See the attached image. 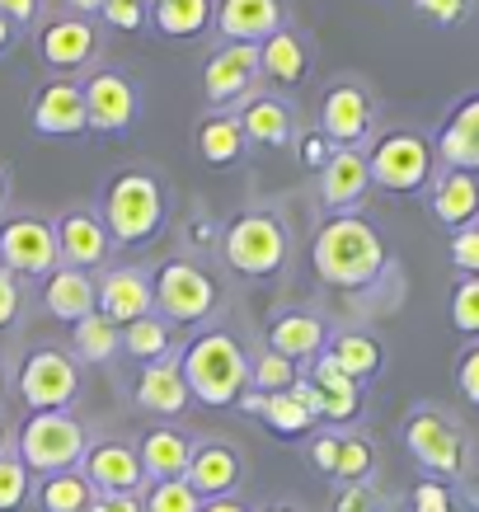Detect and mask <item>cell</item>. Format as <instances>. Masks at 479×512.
I'll use <instances>...</instances> for the list:
<instances>
[{
    "label": "cell",
    "instance_id": "6da1fadb",
    "mask_svg": "<svg viewBox=\"0 0 479 512\" xmlns=\"http://www.w3.org/2000/svg\"><path fill=\"white\" fill-rule=\"evenodd\" d=\"M310 268L325 287L339 292H367L386 278L390 268V245L381 226L367 221L362 212L348 217H325L310 235Z\"/></svg>",
    "mask_w": 479,
    "mask_h": 512
},
{
    "label": "cell",
    "instance_id": "7a4b0ae2",
    "mask_svg": "<svg viewBox=\"0 0 479 512\" xmlns=\"http://www.w3.org/2000/svg\"><path fill=\"white\" fill-rule=\"evenodd\" d=\"M184 381L193 404L207 409H235L249 390V348L245 339L226 325H207L179 348Z\"/></svg>",
    "mask_w": 479,
    "mask_h": 512
},
{
    "label": "cell",
    "instance_id": "3957f363",
    "mask_svg": "<svg viewBox=\"0 0 479 512\" xmlns=\"http://www.w3.org/2000/svg\"><path fill=\"white\" fill-rule=\"evenodd\" d=\"M99 217L113 235V249L146 245L170 217V188L151 165H127L99 193Z\"/></svg>",
    "mask_w": 479,
    "mask_h": 512
},
{
    "label": "cell",
    "instance_id": "277c9868",
    "mask_svg": "<svg viewBox=\"0 0 479 512\" xmlns=\"http://www.w3.org/2000/svg\"><path fill=\"white\" fill-rule=\"evenodd\" d=\"M221 259L240 278H278L287 259H292V226L273 202H254L240 207L226 226H221Z\"/></svg>",
    "mask_w": 479,
    "mask_h": 512
},
{
    "label": "cell",
    "instance_id": "5b68a950",
    "mask_svg": "<svg viewBox=\"0 0 479 512\" xmlns=\"http://www.w3.org/2000/svg\"><path fill=\"white\" fill-rule=\"evenodd\" d=\"M400 442L433 480H465L470 475L475 442L465 433V423L442 404H414L400 423Z\"/></svg>",
    "mask_w": 479,
    "mask_h": 512
},
{
    "label": "cell",
    "instance_id": "8992f818",
    "mask_svg": "<svg viewBox=\"0 0 479 512\" xmlns=\"http://www.w3.org/2000/svg\"><path fill=\"white\" fill-rule=\"evenodd\" d=\"M315 127L325 132L334 146H353V151H367L376 132H381V94L367 76L357 71H343L320 90V104H315Z\"/></svg>",
    "mask_w": 479,
    "mask_h": 512
},
{
    "label": "cell",
    "instance_id": "52a82bcc",
    "mask_svg": "<svg viewBox=\"0 0 479 512\" xmlns=\"http://www.w3.org/2000/svg\"><path fill=\"white\" fill-rule=\"evenodd\" d=\"M367 165H371V184L381 193H400V198L428 193L437 174L433 137L418 132V127H386L367 146Z\"/></svg>",
    "mask_w": 479,
    "mask_h": 512
},
{
    "label": "cell",
    "instance_id": "ba28073f",
    "mask_svg": "<svg viewBox=\"0 0 479 512\" xmlns=\"http://www.w3.org/2000/svg\"><path fill=\"white\" fill-rule=\"evenodd\" d=\"M155 315H165L174 329H207L221 311V282L188 254H174L151 273Z\"/></svg>",
    "mask_w": 479,
    "mask_h": 512
},
{
    "label": "cell",
    "instance_id": "9c48e42d",
    "mask_svg": "<svg viewBox=\"0 0 479 512\" xmlns=\"http://www.w3.org/2000/svg\"><path fill=\"white\" fill-rule=\"evenodd\" d=\"M90 437V423H80L71 409L29 414L15 428V451L38 480H47V475H62V470H80L85 451H90Z\"/></svg>",
    "mask_w": 479,
    "mask_h": 512
},
{
    "label": "cell",
    "instance_id": "30bf717a",
    "mask_svg": "<svg viewBox=\"0 0 479 512\" xmlns=\"http://www.w3.org/2000/svg\"><path fill=\"white\" fill-rule=\"evenodd\" d=\"M80 372L85 367L66 343H38L19 362L15 390L29 414H57V409H71L80 400Z\"/></svg>",
    "mask_w": 479,
    "mask_h": 512
},
{
    "label": "cell",
    "instance_id": "8fae6325",
    "mask_svg": "<svg viewBox=\"0 0 479 512\" xmlns=\"http://www.w3.org/2000/svg\"><path fill=\"white\" fill-rule=\"evenodd\" d=\"M292 395L315 414L320 428H357L362 409H367V390L357 386L353 376H343L329 353L301 367V381L292 386Z\"/></svg>",
    "mask_w": 479,
    "mask_h": 512
},
{
    "label": "cell",
    "instance_id": "7c38bea8",
    "mask_svg": "<svg viewBox=\"0 0 479 512\" xmlns=\"http://www.w3.org/2000/svg\"><path fill=\"white\" fill-rule=\"evenodd\" d=\"M99 52H104V33L85 15L57 10V15H47V24L38 29V57H43V66L52 76L85 80L94 66H99Z\"/></svg>",
    "mask_w": 479,
    "mask_h": 512
},
{
    "label": "cell",
    "instance_id": "4fadbf2b",
    "mask_svg": "<svg viewBox=\"0 0 479 512\" xmlns=\"http://www.w3.org/2000/svg\"><path fill=\"white\" fill-rule=\"evenodd\" d=\"M62 264L57 254V231L43 212H5L0 217V268H10L24 282H43Z\"/></svg>",
    "mask_w": 479,
    "mask_h": 512
},
{
    "label": "cell",
    "instance_id": "5bb4252c",
    "mask_svg": "<svg viewBox=\"0 0 479 512\" xmlns=\"http://www.w3.org/2000/svg\"><path fill=\"white\" fill-rule=\"evenodd\" d=\"M263 90L259 76V47L249 43H221L202 62V99L212 113H235Z\"/></svg>",
    "mask_w": 479,
    "mask_h": 512
},
{
    "label": "cell",
    "instance_id": "9a60e30c",
    "mask_svg": "<svg viewBox=\"0 0 479 512\" xmlns=\"http://www.w3.org/2000/svg\"><path fill=\"white\" fill-rule=\"evenodd\" d=\"M85 90V113H90V132L99 137H127L141 118V90L123 66H94L80 80Z\"/></svg>",
    "mask_w": 479,
    "mask_h": 512
},
{
    "label": "cell",
    "instance_id": "2e32d148",
    "mask_svg": "<svg viewBox=\"0 0 479 512\" xmlns=\"http://www.w3.org/2000/svg\"><path fill=\"white\" fill-rule=\"evenodd\" d=\"M52 231H57V254H62V268H80V273H104L113 264V235L99 217V207H85V202H71L52 217Z\"/></svg>",
    "mask_w": 479,
    "mask_h": 512
},
{
    "label": "cell",
    "instance_id": "e0dca14e",
    "mask_svg": "<svg viewBox=\"0 0 479 512\" xmlns=\"http://www.w3.org/2000/svg\"><path fill=\"white\" fill-rule=\"evenodd\" d=\"M80 475L94 484V494H146V466L132 437L104 433L90 437V451L80 461Z\"/></svg>",
    "mask_w": 479,
    "mask_h": 512
},
{
    "label": "cell",
    "instance_id": "ac0fdd59",
    "mask_svg": "<svg viewBox=\"0 0 479 512\" xmlns=\"http://www.w3.org/2000/svg\"><path fill=\"white\" fill-rule=\"evenodd\" d=\"M29 127L38 137L71 141L90 132V113H85V90L71 76H47L29 99Z\"/></svg>",
    "mask_w": 479,
    "mask_h": 512
},
{
    "label": "cell",
    "instance_id": "d6986e66",
    "mask_svg": "<svg viewBox=\"0 0 479 512\" xmlns=\"http://www.w3.org/2000/svg\"><path fill=\"white\" fill-rule=\"evenodd\" d=\"M371 165L367 151H353V146H339L334 160L315 174V198H320V212L325 217H348V212H362V202L371 198Z\"/></svg>",
    "mask_w": 479,
    "mask_h": 512
},
{
    "label": "cell",
    "instance_id": "ffe728a7",
    "mask_svg": "<svg viewBox=\"0 0 479 512\" xmlns=\"http://www.w3.org/2000/svg\"><path fill=\"white\" fill-rule=\"evenodd\" d=\"M245 470H249V461H245V447H240V442H231V437H198L184 480L193 484L202 498H231V494H240Z\"/></svg>",
    "mask_w": 479,
    "mask_h": 512
},
{
    "label": "cell",
    "instance_id": "44dd1931",
    "mask_svg": "<svg viewBox=\"0 0 479 512\" xmlns=\"http://www.w3.org/2000/svg\"><path fill=\"white\" fill-rule=\"evenodd\" d=\"M310 66H315V38H310V29H301V24H287V29H278L268 43H259V76H263V90H296L301 80L310 76Z\"/></svg>",
    "mask_w": 479,
    "mask_h": 512
},
{
    "label": "cell",
    "instance_id": "7402d4cb",
    "mask_svg": "<svg viewBox=\"0 0 479 512\" xmlns=\"http://www.w3.org/2000/svg\"><path fill=\"white\" fill-rule=\"evenodd\" d=\"M132 400H137V409L141 414H151L155 423H179L184 419L188 404H193V395H188L179 353L160 357V362H151V367H141L137 386H132Z\"/></svg>",
    "mask_w": 479,
    "mask_h": 512
},
{
    "label": "cell",
    "instance_id": "603a6c76",
    "mask_svg": "<svg viewBox=\"0 0 479 512\" xmlns=\"http://www.w3.org/2000/svg\"><path fill=\"white\" fill-rule=\"evenodd\" d=\"M292 24V5L287 0H217V24L221 43H268L278 29Z\"/></svg>",
    "mask_w": 479,
    "mask_h": 512
},
{
    "label": "cell",
    "instance_id": "cb8c5ba5",
    "mask_svg": "<svg viewBox=\"0 0 479 512\" xmlns=\"http://www.w3.org/2000/svg\"><path fill=\"white\" fill-rule=\"evenodd\" d=\"M155 311V282H151V268L141 264H123V268H104L99 273V315L113 320L123 329L132 320Z\"/></svg>",
    "mask_w": 479,
    "mask_h": 512
},
{
    "label": "cell",
    "instance_id": "d4e9b609",
    "mask_svg": "<svg viewBox=\"0 0 479 512\" xmlns=\"http://www.w3.org/2000/svg\"><path fill=\"white\" fill-rule=\"evenodd\" d=\"M433 151H437V165L479 174V90L461 94L447 109V118L433 132Z\"/></svg>",
    "mask_w": 479,
    "mask_h": 512
},
{
    "label": "cell",
    "instance_id": "484cf974",
    "mask_svg": "<svg viewBox=\"0 0 479 512\" xmlns=\"http://www.w3.org/2000/svg\"><path fill=\"white\" fill-rule=\"evenodd\" d=\"M428 212L447 235L479 226V174L437 165L433 184H428Z\"/></svg>",
    "mask_w": 479,
    "mask_h": 512
},
{
    "label": "cell",
    "instance_id": "4316f807",
    "mask_svg": "<svg viewBox=\"0 0 479 512\" xmlns=\"http://www.w3.org/2000/svg\"><path fill=\"white\" fill-rule=\"evenodd\" d=\"M38 301L52 320L62 325H80L99 315V273H80V268H52L43 282H38Z\"/></svg>",
    "mask_w": 479,
    "mask_h": 512
},
{
    "label": "cell",
    "instance_id": "83f0119b",
    "mask_svg": "<svg viewBox=\"0 0 479 512\" xmlns=\"http://www.w3.org/2000/svg\"><path fill=\"white\" fill-rule=\"evenodd\" d=\"M193 447H198V437L188 433L184 423H151V428L137 437L141 466H146V484L184 480L188 461H193Z\"/></svg>",
    "mask_w": 479,
    "mask_h": 512
},
{
    "label": "cell",
    "instance_id": "f1b7e54d",
    "mask_svg": "<svg viewBox=\"0 0 479 512\" xmlns=\"http://www.w3.org/2000/svg\"><path fill=\"white\" fill-rule=\"evenodd\" d=\"M240 127H245V141L249 146H263V151H282L292 146L301 123H296V109L287 104V94H273V90H259L249 104L235 109Z\"/></svg>",
    "mask_w": 479,
    "mask_h": 512
},
{
    "label": "cell",
    "instance_id": "f546056e",
    "mask_svg": "<svg viewBox=\"0 0 479 512\" xmlns=\"http://www.w3.org/2000/svg\"><path fill=\"white\" fill-rule=\"evenodd\" d=\"M329 334H334V325H329L320 311H278L273 320H268V334H263V343L273 348V353L292 357V362H315V357L329 348Z\"/></svg>",
    "mask_w": 479,
    "mask_h": 512
},
{
    "label": "cell",
    "instance_id": "4dcf8cb0",
    "mask_svg": "<svg viewBox=\"0 0 479 512\" xmlns=\"http://www.w3.org/2000/svg\"><path fill=\"white\" fill-rule=\"evenodd\" d=\"M325 353L334 357V367L343 376H353L357 386H367V381H376L386 372V343L376 334H367V329H334Z\"/></svg>",
    "mask_w": 479,
    "mask_h": 512
},
{
    "label": "cell",
    "instance_id": "1f68e13d",
    "mask_svg": "<svg viewBox=\"0 0 479 512\" xmlns=\"http://www.w3.org/2000/svg\"><path fill=\"white\" fill-rule=\"evenodd\" d=\"M193 146H198V156L207 160L212 170H231L249 151L240 118H235V113H212V109L202 113L198 127H193Z\"/></svg>",
    "mask_w": 479,
    "mask_h": 512
},
{
    "label": "cell",
    "instance_id": "d6a6232c",
    "mask_svg": "<svg viewBox=\"0 0 479 512\" xmlns=\"http://www.w3.org/2000/svg\"><path fill=\"white\" fill-rule=\"evenodd\" d=\"M217 24V0H160L151 5V29L170 43H198Z\"/></svg>",
    "mask_w": 479,
    "mask_h": 512
},
{
    "label": "cell",
    "instance_id": "836d02e7",
    "mask_svg": "<svg viewBox=\"0 0 479 512\" xmlns=\"http://www.w3.org/2000/svg\"><path fill=\"white\" fill-rule=\"evenodd\" d=\"M376 466H381L376 442H371L362 428H339V451H334L329 480L339 484V489H348V484H371L376 480Z\"/></svg>",
    "mask_w": 479,
    "mask_h": 512
},
{
    "label": "cell",
    "instance_id": "e575fe53",
    "mask_svg": "<svg viewBox=\"0 0 479 512\" xmlns=\"http://www.w3.org/2000/svg\"><path fill=\"white\" fill-rule=\"evenodd\" d=\"M123 353L132 357V362H141V367H151V362H160V357H174L179 353V343H174V325L165 320V315H141V320H132V325H123Z\"/></svg>",
    "mask_w": 479,
    "mask_h": 512
},
{
    "label": "cell",
    "instance_id": "d590c367",
    "mask_svg": "<svg viewBox=\"0 0 479 512\" xmlns=\"http://www.w3.org/2000/svg\"><path fill=\"white\" fill-rule=\"evenodd\" d=\"M66 348L76 353L80 367H104V362H113V353H123V329L113 320H104V315H90V320L71 325V343Z\"/></svg>",
    "mask_w": 479,
    "mask_h": 512
},
{
    "label": "cell",
    "instance_id": "8d00e7d4",
    "mask_svg": "<svg viewBox=\"0 0 479 512\" xmlns=\"http://www.w3.org/2000/svg\"><path fill=\"white\" fill-rule=\"evenodd\" d=\"M259 419L268 423V433L282 437V442H296V437H310L320 423H315V414H310L306 404L296 400L292 390H282V395H263V409Z\"/></svg>",
    "mask_w": 479,
    "mask_h": 512
},
{
    "label": "cell",
    "instance_id": "74e56055",
    "mask_svg": "<svg viewBox=\"0 0 479 512\" xmlns=\"http://www.w3.org/2000/svg\"><path fill=\"white\" fill-rule=\"evenodd\" d=\"M33 503L43 512H85L94 503V484L80 475V470H62V475H47L38 480V494Z\"/></svg>",
    "mask_w": 479,
    "mask_h": 512
},
{
    "label": "cell",
    "instance_id": "f35d334b",
    "mask_svg": "<svg viewBox=\"0 0 479 512\" xmlns=\"http://www.w3.org/2000/svg\"><path fill=\"white\" fill-rule=\"evenodd\" d=\"M296 381H301V362L273 353L268 343L249 348V390H259V395H282V390H292Z\"/></svg>",
    "mask_w": 479,
    "mask_h": 512
},
{
    "label": "cell",
    "instance_id": "ab89813d",
    "mask_svg": "<svg viewBox=\"0 0 479 512\" xmlns=\"http://www.w3.org/2000/svg\"><path fill=\"white\" fill-rule=\"evenodd\" d=\"M38 494V475H33L19 451H5L0 456V512H24Z\"/></svg>",
    "mask_w": 479,
    "mask_h": 512
},
{
    "label": "cell",
    "instance_id": "60d3db41",
    "mask_svg": "<svg viewBox=\"0 0 479 512\" xmlns=\"http://www.w3.org/2000/svg\"><path fill=\"white\" fill-rule=\"evenodd\" d=\"M447 320L465 343L479 339V278H456L447 301Z\"/></svg>",
    "mask_w": 479,
    "mask_h": 512
},
{
    "label": "cell",
    "instance_id": "b9f144b4",
    "mask_svg": "<svg viewBox=\"0 0 479 512\" xmlns=\"http://www.w3.org/2000/svg\"><path fill=\"white\" fill-rule=\"evenodd\" d=\"M141 503H146V512H202L207 498L188 480H160V484H146Z\"/></svg>",
    "mask_w": 479,
    "mask_h": 512
},
{
    "label": "cell",
    "instance_id": "7bdbcfd3",
    "mask_svg": "<svg viewBox=\"0 0 479 512\" xmlns=\"http://www.w3.org/2000/svg\"><path fill=\"white\" fill-rule=\"evenodd\" d=\"M414 10L433 29H461V24H470L479 10V0H414Z\"/></svg>",
    "mask_w": 479,
    "mask_h": 512
},
{
    "label": "cell",
    "instance_id": "ee69618b",
    "mask_svg": "<svg viewBox=\"0 0 479 512\" xmlns=\"http://www.w3.org/2000/svg\"><path fill=\"white\" fill-rule=\"evenodd\" d=\"M99 19H104L113 33H127V38H137V33L151 29V5H146V0H109Z\"/></svg>",
    "mask_w": 479,
    "mask_h": 512
},
{
    "label": "cell",
    "instance_id": "f6af8a7d",
    "mask_svg": "<svg viewBox=\"0 0 479 512\" xmlns=\"http://www.w3.org/2000/svg\"><path fill=\"white\" fill-rule=\"evenodd\" d=\"M24 306H29V282L0 268V334H10L24 320Z\"/></svg>",
    "mask_w": 479,
    "mask_h": 512
},
{
    "label": "cell",
    "instance_id": "bcb514c9",
    "mask_svg": "<svg viewBox=\"0 0 479 512\" xmlns=\"http://www.w3.org/2000/svg\"><path fill=\"white\" fill-rule=\"evenodd\" d=\"M292 151H296V160H301L306 170L320 174L329 160H334V151H339V146H334L320 127H301V132H296V141H292Z\"/></svg>",
    "mask_w": 479,
    "mask_h": 512
},
{
    "label": "cell",
    "instance_id": "7dc6e473",
    "mask_svg": "<svg viewBox=\"0 0 479 512\" xmlns=\"http://www.w3.org/2000/svg\"><path fill=\"white\" fill-rule=\"evenodd\" d=\"M0 15L10 19L19 33H38L52 15V0H0Z\"/></svg>",
    "mask_w": 479,
    "mask_h": 512
},
{
    "label": "cell",
    "instance_id": "c3c4849f",
    "mask_svg": "<svg viewBox=\"0 0 479 512\" xmlns=\"http://www.w3.org/2000/svg\"><path fill=\"white\" fill-rule=\"evenodd\" d=\"M447 259H451V268H456L461 278H479V226L451 235Z\"/></svg>",
    "mask_w": 479,
    "mask_h": 512
},
{
    "label": "cell",
    "instance_id": "681fc988",
    "mask_svg": "<svg viewBox=\"0 0 479 512\" xmlns=\"http://www.w3.org/2000/svg\"><path fill=\"white\" fill-rule=\"evenodd\" d=\"M451 376H456V390H461L465 400L479 409V339L465 343L461 353H456V367H451Z\"/></svg>",
    "mask_w": 479,
    "mask_h": 512
},
{
    "label": "cell",
    "instance_id": "f907efd6",
    "mask_svg": "<svg viewBox=\"0 0 479 512\" xmlns=\"http://www.w3.org/2000/svg\"><path fill=\"white\" fill-rule=\"evenodd\" d=\"M339 512H386V508H381V498L371 494V484H348L339 498Z\"/></svg>",
    "mask_w": 479,
    "mask_h": 512
},
{
    "label": "cell",
    "instance_id": "816d5d0a",
    "mask_svg": "<svg viewBox=\"0 0 479 512\" xmlns=\"http://www.w3.org/2000/svg\"><path fill=\"white\" fill-rule=\"evenodd\" d=\"M85 512H146V503H141V494H94Z\"/></svg>",
    "mask_w": 479,
    "mask_h": 512
},
{
    "label": "cell",
    "instance_id": "f5cc1de1",
    "mask_svg": "<svg viewBox=\"0 0 479 512\" xmlns=\"http://www.w3.org/2000/svg\"><path fill=\"white\" fill-rule=\"evenodd\" d=\"M202 512H259L254 503H245L240 494H231V498H207L202 503Z\"/></svg>",
    "mask_w": 479,
    "mask_h": 512
},
{
    "label": "cell",
    "instance_id": "db71d44e",
    "mask_svg": "<svg viewBox=\"0 0 479 512\" xmlns=\"http://www.w3.org/2000/svg\"><path fill=\"white\" fill-rule=\"evenodd\" d=\"M418 512H447V494L437 484H423L418 489Z\"/></svg>",
    "mask_w": 479,
    "mask_h": 512
},
{
    "label": "cell",
    "instance_id": "11a10c76",
    "mask_svg": "<svg viewBox=\"0 0 479 512\" xmlns=\"http://www.w3.org/2000/svg\"><path fill=\"white\" fill-rule=\"evenodd\" d=\"M66 5H71V15L99 19V15H104V5H109V0H66Z\"/></svg>",
    "mask_w": 479,
    "mask_h": 512
},
{
    "label": "cell",
    "instance_id": "9f6ffc18",
    "mask_svg": "<svg viewBox=\"0 0 479 512\" xmlns=\"http://www.w3.org/2000/svg\"><path fill=\"white\" fill-rule=\"evenodd\" d=\"M15 38H19V29H15V24H10L5 15H0V57H5V52L15 47Z\"/></svg>",
    "mask_w": 479,
    "mask_h": 512
},
{
    "label": "cell",
    "instance_id": "6f0895ef",
    "mask_svg": "<svg viewBox=\"0 0 479 512\" xmlns=\"http://www.w3.org/2000/svg\"><path fill=\"white\" fill-rule=\"evenodd\" d=\"M5 451H15V428H10L5 409H0V456H5Z\"/></svg>",
    "mask_w": 479,
    "mask_h": 512
},
{
    "label": "cell",
    "instance_id": "680465c9",
    "mask_svg": "<svg viewBox=\"0 0 479 512\" xmlns=\"http://www.w3.org/2000/svg\"><path fill=\"white\" fill-rule=\"evenodd\" d=\"M259 512H306L301 503H292V498H273V503H263Z\"/></svg>",
    "mask_w": 479,
    "mask_h": 512
},
{
    "label": "cell",
    "instance_id": "91938a15",
    "mask_svg": "<svg viewBox=\"0 0 479 512\" xmlns=\"http://www.w3.org/2000/svg\"><path fill=\"white\" fill-rule=\"evenodd\" d=\"M10 207V170H5V160H0V212Z\"/></svg>",
    "mask_w": 479,
    "mask_h": 512
},
{
    "label": "cell",
    "instance_id": "94428289",
    "mask_svg": "<svg viewBox=\"0 0 479 512\" xmlns=\"http://www.w3.org/2000/svg\"><path fill=\"white\" fill-rule=\"evenodd\" d=\"M5 386H10V372H5V357H0V409H5Z\"/></svg>",
    "mask_w": 479,
    "mask_h": 512
},
{
    "label": "cell",
    "instance_id": "6125c7cd",
    "mask_svg": "<svg viewBox=\"0 0 479 512\" xmlns=\"http://www.w3.org/2000/svg\"><path fill=\"white\" fill-rule=\"evenodd\" d=\"M146 5H160V0H146Z\"/></svg>",
    "mask_w": 479,
    "mask_h": 512
}]
</instances>
